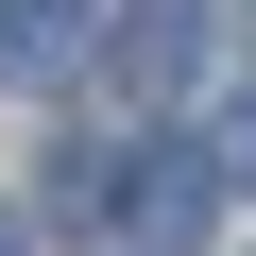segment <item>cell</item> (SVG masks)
Masks as SVG:
<instances>
[{
    "label": "cell",
    "mask_w": 256,
    "mask_h": 256,
    "mask_svg": "<svg viewBox=\"0 0 256 256\" xmlns=\"http://www.w3.org/2000/svg\"><path fill=\"white\" fill-rule=\"evenodd\" d=\"M205 34H222V0H137V18H102V68L137 102H188L205 86Z\"/></svg>",
    "instance_id": "obj_1"
},
{
    "label": "cell",
    "mask_w": 256,
    "mask_h": 256,
    "mask_svg": "<svg viewBox=\"0 0 256 256\" xmlns=\"http://www.w3.org/2000/svg\"><path fill=\"white\" fill-rule=\"evenodd\" d=\"M205 205H222V154H137V188H120V239H137V256H188L205 239Z\"/></svg>",
    "instance_id": "obj_2"
},
{
    "label": "cell",
    "mask_w": 256,
    "mask_h": 256,
    "mask_svg": "<svg viewBox=\"0 0 256 256\" xmlns=\"http://www.w3.org/2000/svg\"><path fill=\"white\" fill-rule=\"evenodd\" d=\"M102 52V0H0V86H68Z\"/></svg>",
    "instance_id": "obj_3"
},
{
    "label": "cell",
    "mask_w": 256,
    "mask_h": 256,
    "mask_svg": "<svg viewBox=\"0 0 256 256\" xmlns=\"http://www.w3.org/2000/svg\"><path fill=\"white\" fill-rule=\"evenodd\" d=\"M222 188H256V86H239V120H222Z\"/></svg>",
    "instance_id": "obj_4"
},
{
    "label": "cell",
    "mask_w": 256,
    "mask_h": 256,
    "mask_svg": "<svg viewBox=\"0 0 256 256\" xmlns=\"http://www.w3.org/2000/svg\"><path fill=\"white\" fill-rule=\"evenodd\" d=\"M0 256H34V222H18V205H0Z\"/></svg>",
    "instance_id": "obj_5"
}]
</instances>
